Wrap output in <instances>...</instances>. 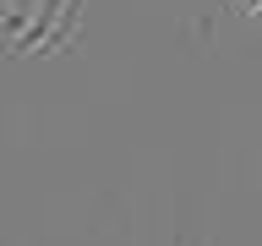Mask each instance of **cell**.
Returning a JSON list of instances; mask_svg holds the SVG:
<instances>
[]
</instances>
